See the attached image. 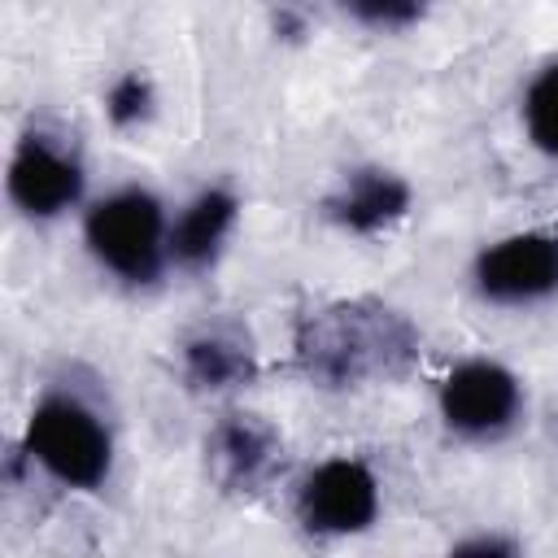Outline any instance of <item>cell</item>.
<instances>
[{"label":"cell","mask_w":558,"mask_h":558,"mask_svg":"<svg viewBox=\"0 0 558 558\" xmlns=\"http://www.w3.org/2000/svg\"><path fill=\"white\" fill-rule=\"evenodd\" d=\"M418 331L384 301L357 296L305 314L296 327V366L318 388H362L410 371Z\"/></svg>","instance_id":"6da1fadb"},{"label":"cell","mask_w":558,"mask_h":558,"mask_svg":"<svg viewBox=\"0 0 558 558\" xmlns=\"http://www.w3.org/2000/svg\"><path fill=\"white\" fill-rule=\"evenodd\" d=\"M87 248L96 253L100 266H109L126 283H148L157 279L166 253H170V231L157 196L126 187L92 205L87 214Z\"/></svg>","instance_id":"7a4b0ae2"},{"label":"cell","mask_w":558,"mask_h":558,"mask_svg":"<svg viewBox=\"0 0 558 558\" xmlns=\"http://www.w3.org/2000/svg\"><path fill=\"white\" fill-rule=\"evenodd\" d=\"M26 453L70 488H96L109 475L113 449L105 423L74 397H44L26 423Z\"/></svg>","instance_id":"3957f363"},{"label":"cell","mask_w":558,"mask_h":558,"mask_svg":"<svg viewBox=\"0 0 558 558\" xmlns=\"http://www.w3.org/2000/svg\"><path fill=\"white\" fill-rule=\"evenodd\" d=\"M379 510V484L357 458H331L314 466L296 493V519L318 536H349L371 527Z\"/></svg>","instance_id":"277c9868"},{"label":"cell","mask_w":558,"mask_h":558,"mask_svg":"<svg viewBox=\"0 0 558 558\" xmlns=\"http://www.w3.org/2000/svg\"><path fill=\"white\" fill-rule=\"evenodd\" d=\"M475 288L501 305L549 296L558 288V235L523 231L488 244L475 257Z\"/></svg>","instance_id":"5b68a950"},{"label":"cell","mask_w":558,"mask_h":558,"mask_svg":"<svg viewBox=\"0 0 558 558\" xmlns=\"http://www.w3.org/2000/svg\"><path fill=\"white\" fill-rule=\"evenodd\" d=\"M440 414L462 436H497L519 414V384L497 362H462L440 384Z\"/></svg>","instance_id":"8992f818"},{"label":"cell","mask_w":558,"mask_h":558,"mask_svg":"<svg viewBox=\"0 0 558 558\" xmlns=\"http://www.w3.org/2000/svg\"><path fill=\"white\" fill-rule=\"evenodd\" d=\"M205 458H209L214 480L227 493H262L275 480L283 449H279L275 427L262 423L257 414H227L214 423L205 440Z\"/></svg>","instance_id":"52a82bcc"},{"label":"cell","mask_w":558,"mask_h":558,"mask_svg":"<svg viewBox=\"0 0 558 558\" xmlns=\"http://www.w3.org/2000/svg\"><path fill=\"white\" fill-rule=\"evenodd\" d=\"M83 192V170L44 135H26L9 161V196L31 218H52L70 209Z\"/></svg>","instance_id":"ba28073f"},{"label":"cell","mask_w":558,"mask_h":558,"mask_svg":"<svg viewBox=\"0 0 558 558\" xmlns=\"http://www.w3.org/2000/svg\"><path fill=\"white\" fill-rule=\"evenodd\" d=\"M410 209V187L392 174V170H353L327 201H323V214L353 231V235H375L384 227H392L401 214Z\"/></svg>","instance_id":"9c48e42d"},{"label":"cell","mask_w":558,"mask_h":558,"mask_svg":"<svg viewBox=\"0 0 558 558\" xmlns=\"http://www.w3.org/2000/svg\"><path fill=\"white\" fill-rule=\"evenodd\" d=\"M235 209H240V205H235L231 192H222V187L201 192V196L179 214V222L170 227V257H174L179 266H187V270L209 266V262L218 257V248H222L231 222H235Z\"/></svg>","instance_id":"30bf717a"},{"label":"cell","mask_w":558,"mask_h":558,"mask_svg":"<svg viewBox=\"0 0 558 558\" xmlns=\"http://www.w3.org/2000/svg\"><path fill=\"white\" fill-rule=\"evenodd\" d=\"M253 375V353L240 336L231 331H201L183 344V379L201 392H222L235 388Z\"/></svg>","instance_id":"8fae6325"},{"label":"cell","mask_w":558,"mask_h":558,"mask_svg":"<svg viewBox=\"0 0 558 558\" xmlns=\"http://www.w3.org/2000/svg\"><path fill=\"white\" fill-rule=\"evenodd\" d=\"M523 122H527L532 144H536L541 153L558 157V65H549V70L527 87Z\"/></svg>","instance_id":"7c38bea8"},{"label":"cell","mask_w":558,"mask_h":558,"mask_svg":"<svg viewBox=\"0 0 558 558\" xmlns=\"http://www.w3.org/2000/svg\"><path fill=\"white\" fill-rule=\"evenodd\" d=\"M336 4L375 31H401L427 13V0H336Z\"/></svg>","instance_id":"4fadbf2b"},{"label":"cell","mask_w":558,"mask_h":558,"mask_svg":"<svg viewBox=\"0 0 558 558\" xmlns=\"http://www.w3.org/2000/svg\"><path fill=\"white\" fill-rule=\"evenodd\" d=\"M105 113L113 126H140L153 113V87L144 74H122L109 96H105Z\"/></svg>","instance_id":"5bb4252c"},{"label":"cell","mask_w":558,"mask_h":558,"mask_svg":"<svg viewBox=\"0 0 558 558\" xmlns=\"http://www.w3.org/2000/svg\"><path fill=\"white\" fill-rule=\"evenodd\" d=\"M510 549H514L510 541H493V536H480V541L458 545V554H510Z\"/></svg>","instance_id":"9a60e30c"}]
</instances>
